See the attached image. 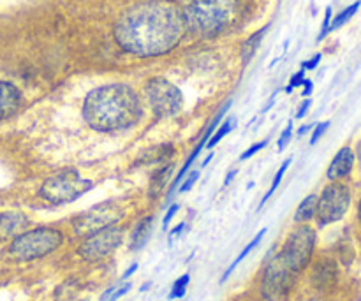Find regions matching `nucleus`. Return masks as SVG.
Masks as SVG:
<instances>
[{
	"instance_id": "f257e3e1",
	"label": "nucleus",
	"mask_w": 361,
	"mask_h": 301,
	"mask_svg": "<svg viewBox=\"0 0 361 301\" xmlns=\"http://www.w3.org/2000/svg\"><path fill=\"white\" fill-rule=\"evenodd\" d=\"M185 21L180 9L167 0H146L120 16L115 41L130 55L150 58L164 55L182 41Z\"/></svg>"
},
{
	"instance_id": "f03ea898",
	"label": "nucleus",
	"mask_w": 361,
	"mask_h": 301,
	"mask_svg": "<svg viewBox=\"0 0 361 301\" xmlns=\"http://www.w3.org/2000/svg\"><path fill=\"white\" fill-rule=\"evenodd\" d=\"M83 120L97 132H117L136 125L143 106L135 88L126 83H110L90 90L83 101Z\"/></svg>"
},
{
	"instance_id": "7ed1b4c3",
	"label": "nucleus",
	"mask_w": 361,
	"mask_h": 301,
	"mask_svg": "<svg viewBox=\"0 0 361 301\" xmlns=\"http://www.w3.org/2000/svg\"><path fill=\"white\" fill-rule=\"evenodd\" d=\"M242 0H191L183 14L185 29L199 36H216L238 18Z\"/></svg>"
},
{
	"instance_id": "20e7f679",
	"label": "nucleus",
	"mask_w": 361,
	"mask_h": 301,
	"mask_svg": "<svg viewBox=\"0 0 361 301\" xmlns=\"http://www.w3.org/2000/svg\"><path fill=\"white\" fill-rule=\"evenodd\" d=\"M64 240V232L58 228L41 226V228L21 232L20 237L14 238L8 247V254L18 263H29L58 250Z\"/></svg>"
},
{
	"instance_id": "39448f33",
	"label": "nucleus",
	"mask_w": 361,
	"mask_h": 301,
	"mask_svg": "<svg viewBox=\"0 0 361 301\" xmlns=\"http://www.w3.org/2000/svg\"><path fill=\"white\" fill-rule=\"evenodd\" d=\"M95 187V183L83 178L76 169H62L55 175L48 176L39 189V195L49 204L73 203L89 191Z\"/></svg>"
},
{
	"instance_id": "423d86ee",
	"label": "nucleus",
	"mask_w": 361,
	"mask_h": 301,
	"mask_svg": "<svg viewBox=\"0 0 361 301\" xmlns=\"http://www.w3.org/2000/svg\"><path fill=\"white\" fill-rule=\"evenodd\" d=\"M316 231L310 226L300 224L289 232L279 257L291 273H298L307 268L316 248Z\"/></svg>"
},
{
	"instance_id": "0eeeda50",
	"label": "nucleus",
	"mask_w": 361,
	"mask_h": 301,
	"mask_svg": "<svg viewBox=\"0 0 361 301\" xmlns=\"http://www.w3.org/2000/svg\"><path fill=\"white\" fill-rule=\"evenodd\" d=\"M145 97L159 119H171L182 111L183 95L166 77H152L145 85Z\"/></svg>"
},
{
	"instance_id": "6e6552de",
	"label": "nucleus",
	"mask_w": 361,
	"mask_h": 301,
	"mask_svg": "<svg viewBox=\"0 0 361 301\" xmlns=\"http://www.w3.org/2000/svg\"><path fill=\"white\" fill-rule=\"evenodd\" d=\"M124 215H126V212H124V206L120 204V201H102V203L86 210L80 217H76L73 222V229L78 237L85 238L89 234H92V232L117 226L124 219Z\"/></svg>"
},
{
	"instance_id": "1a4fd4ad",
	"label": "nucleus",
	"mask_w": 361,
	"mask_h": 301,
	"mask_svg": "<svg viewBox=\"0 0 361 301\" xmlns=\"http://www.w3.org/2000/svg\"><path fill=\"white\" fill-rule=\"evenodd\" d=\"M351 206V191L345 187L344 183L333 182L326 185L317 195V206H316V217L317 222L321 226L333 224L344 219Z\"/></svg>"
},
{
	"instance_id": "9d476101",
	"label": "nucleus",
	"mask_w": 361,
	"mask_h": 301,
	"mask_svg": "<svg viewBox=\"0 0 361 301\" xmlns=\"http://www.w3.org/2000/svg\"><path fill=\"white\" fill-rule=\"evenodd\" d=\"M124 241V229L120 226H111V228L101 229L97 232H92L82 245L78 247V254L86 263H99V261L110 257Z\"/></svg>"
},
{
	"instance_id": "9b49d317",
	"label": "nucleus",
	"mask_w": 361,
	"mask_h": 301,
	"mask_svg": "<svg viewBox=\"0 0 361 301\" xmlns=\"http://www.w3.org/2000/svg\"><path fill=\"white\" fill-rule=\"evenodd\" d=\"M291 275L292 273L286 268L280 257H273L266 265V268H264L263 296L270 301L280 300L288 293L289 285H291Z\"/></svg>"
},
{
	"instance_id": "f8f14e48",
	"label": "nucleus",
	"mask_w": 361,
	"mask_h": 301,
	"mask_svg": "<svg viewBox=\"0 0 361 301\" xmlns=\"http://www.w3.org/2000/svg\"><path fill=\"white\" fill-rule=\"evenodd\" d=\"M27 226H29V217L23 212L18 210L2 212L0 213V241L14 240L21 232H25Z\"/></svg>"
},
{
	"instance_id": "ddd939ff",
	"label": "nucleus",
	"mask_w": 361,
	"mask_h": 301,
	"mask_svg": "<svg viewBox=\"0 0 361 301\" xmlns=\"http://www.w3.org/2000/svg\"><path fill=\"white\" fill-rule=\"evenodd\" d=\"M21 92L16 85L9 82H0V120H5L16 113L21 106Z\"/></svg>"
},
{
	"instance_id": "4468645a",
	"label": "nucleus",
	"mask_w": 361,
	"mask_h": 301,
	"mask_svg": "<svg viewBox=\"0 0 361 301\" xmlns=\"http://www.w3.org/2000/svg\"><path fill=\"white\" fill-rule=\"evenodd\" d=\"M353 166H354V152L351 150L349 147H344L337 152L335 157H333L326 176H328L331 182H337V180H342L349 175Z\"/></svg>"
},
{
	"instance_id": "2eb2a0df",
	"label": "nucleus",
	"mask_w": 361,
	"mask_h": 301,
	"mask_svg": "<svg viewBox=\"0 0 361 301\" xmlns=\"http://www.w3.org/2000/svg\"><path fill=\"white\" fill-rule=\"evenodd\" d=\"M173 171H175V166H173V164H166V166L155 169L154 175H152L150 178V189H148L150 197H157V195L166 189Z\"/></svg>"
},
{
	"instance_id": "dca6fc26",
	"label": "nucleus",
	"mask_w": 361,
	"mask_h": 301,
	"mask_svg": "<svg viewBox=\"0 0 361 301\" xmlns=\"http://www.w3.org/2000/svg\"><path fill=\"white\" fill-rule=\"evenodd\" d=\"M152 224H154V217L152 215L139 220L135 232H132V237H130V250H139L148 241V237H150L152 232Z\"/></svg>"
},
{
	"instance_id": "f3484780",
	"label": "nucleus",
	"mask_w": 361,
	"mask_h": 301,
	"mask_svg": "<svg viewBox=\"0 0 361 301\" xmlns=\"http://www.w3.org/2000/svg\"><path fill=\"white\" fill-rule=\"evenodd\" d=\"M316 206H317V195L310 194L307 195L300 204H298L296 212H294V222L296 224H307L309 220L316 217Z\"/></svg>"
},
{
	"instance_id": "a211bd4d",
	"label": "nucleus",
	"mask_w": 361,
	"mask_h": 301,
	"mask_svg": "<svg viewBox=\"0 0 361 301\" xmlns=\"http://www.w3.org/2000/svg\"><path fill=\"white\" fill-rule=\"evenodd\" d=\"M266 231H268V229H266V228H263V229H261L259 232H257L256 237L252 238V241H251V243H248L247 247H245L244 250H242V252H240V256L236 257V259L233 261V263H231V266H229V268L226 269V273H224V275H222V278H220V282H226L227 278H229V275H231V273L235 272V269H236V266H238L240 263H242V261H244L245 257H247L248 254H251L252 250H254V248H256L257 245L261 243V240H263V238H264V234H266Z\"/></svg>"
},
{
	"instance_id": "6ab92c4d",
	"label": "nucleus",
	"mask_w": 361,
	"mask_h": 301,
	"mask_svg": "<svg viewBox=\"0 0 361 301\" xmlns=\"http://www.w3.org/2000/svg\"><path fill=\"white\" fill-rule=\"evenodd\" d=\"M266 30H268V25H266V27H263L261 30H257L256 34H252L247 41H245L244 48H242V58H244V64H247V62L251 60L252 57H254V53H256V49L259 48L261 39L264 37Z\"/></svg>"
},
{
	"instance_id": "aec40b11",
	"label": "nucleus",
	"mask_w": 361,
	"mask_h": 301,
	"mask_svg": "<svg viewBox=\"0 0 361 301\" xmlns=\"http://www.w3.org/2000/svg\"><path fill=\"white\" fill-rule=\"evenodd\" d=\"M235 125H236V119H235V117H229V119H227L226 122H222V125L217 127L216 132L211 134L210 141L207 143V147L208 148H213V147H216V145H219V143L222 141V139L226 138V136L229 134V132H231L233 129H235Z\"/></svg>"
},
{
	"instance_id": "412c9836",
	"label": "nucleus",
	"mask_w": 361,
	"mask_h": 301,
	"mask_svg": "<svg viewBox=\"0 0 361 301\" xmlns=\"http://www.w3.org/2000/svg\"><path fill=\"white\" fill-rule=\"evenodd\" d=\"M291 166V159H286L284 162H282V166L279 167V171H277V175L273 176V182H272V187L268 189V192H266V194H264V197L263 200H261V203H259V210L261 208L264 206V203H266V201L270 200V197H272L273 195V192L277 191V187H279L280 185V182H282V178H284V175H286V171H288V167Z\"/></svg>"
},
{
	"instance_id": "4be33fe9",
	"label": "nucleus",
	"mask_w": 361,
	"mask_h": 301,
	"mask_svg": "<svg viewBox=\"0 0 361 301\" xmlns=\"http://www.w3.org/2000/svg\"><path fill=\"white\" fill-rule=\"evenodd\" d=\"M360 5H361V2L358 0V2L351 4L349 8H345L344 11H342L340 14H337V16H335V20L331 21V25H329V30H337V29H340L342 25L347 23V21H349L351 18L354 16V14H356V11L360 9Z\"/></svg>"
},
{
	"instance_id": "5701e85b",
	"label": "nucleus",
	"mask_w": 361,
	"mask_h": 301,
	"mask_svg": "<svg viewBox=\"0 0 361 301\" xmlns=\"http://www.w3.org/2000/svg\"><path fill=\"white\" fill-rule=\"evenodd\" d=\"M129 289H130V282H126V284L113 285V287H110V289H108L104 294H102L101 301H115V300H118V298H122L124 294L129 293Z\"/></svg>"
},
{
	"instance_id": "b1692460",
	"label": "nucleus",
	"mask_w": 361,
	"mask_h": 301,
	"mask_svg": "<svg viewBox=\"0 0 361 301\" xmlns=\"http://www.w3.org/2000/svg\"><path fill=\"white\" fill-rule=\"evenodd\" d=\"M189 280H191V275L189 273H185V275H182V277L178 278V280L175 282V285H173V289H171L170 293V300H180V298L185 296V291H187V285H189Z\"/></svg>"
},
{
	"instance_id": "393cba45",
	"label": "nucleus",
	"mask_w": 361,
	"mask_h": 301,
	"mask_svg": "<svg viewBox=\"0 0 361 301\" xmlns=\"http://www.w3.org/2000/svg\"><path fill=\"white\" fill-rule=\"evenodd\" d=\"M198 178H199V169H196V171H191V173H187L185 178L182 180V183H180L176 191H178L180 194H185V192H189L192 187H194L196 182H198Z\"/></svg>"
},
{
	"instance_id": "a878e982",
	"label": "nucleus",
	"mask_w": 361,
	"mask_h": 301,
	"mask_svg": "<svg viewBox=\"0 0 361 301\" xmlns=\"http://www.w3.org/2000/svg\"><path fill=\"white\" fill-rule=\"evenodd\" d=\"M291 138H292V120L286 125V129L282 130V134L279 136V141H277V148H279V152H282L286 147H288V143L291 141Z\"/></svg>"
},
{
	"instance_id": "bb28decb",
	"label": "nucleus",
	"mask_w": 361,
	"mask_h": 301,
	"mask_svg": "<svg viewBox=\"0 0 361 301\" xmlns=\"http://www.w3.org/2000/svg\"><path fill=\"white\" fill-rule=\"evenodd\" d=\"M266 145H268V141H266V139H263V141L256 143V145H252L251 148H247V150H245L244 154L240 155V160H247V159H251L252 155L257 154V152H261V150H263V148H266Z\"/></svg>"
},
{
	"instance_id": "cd10ccee",
	"label": "nucleus",
	"mask_w": 361,
	"mask_h": 301,
	"mask_svg": "<svg viewBox=\"0 0 361 301\" xmlns=\"http://www.w3.org/2000/svg\"><path fill=\"white\" fill-rule=\"evenodd\" d=\"M303 82H305V71L301 69V71H298V73L291 77V82H289V85H288V88H286V92H288V94H291L292 90L296 88V86L303 85Z\"/></svg>"
},
{
	"instance_id": "c85d7f7f",
	"label": "nucleus",
	"mask_w": 361,
	"mask_h": 301,
	"mask_svg": "<svg viewBox=\"0 0 361 301\" xmlns=\"http://www.w3.org/2000/svg\"><path fill=\"white\" fill-rule=\"evenodd\" d=\"M329 25H331V8L326 9L325 21H323V29H321V34H319V36H317V41H321V39H325V37L328 36Z\"/></svg>"
},
{
	"instance_id": "c756f323",
	"label": "nucleus",
	"mask_w": 361,
	"mask_h": 301,
	"mask_svg": "<svg viewBox=\"0 0 361 301\" xmlns=\"http://www.w3.org/2000/svg\"><path fill=\"white\" fill-rule=\"evenodd\" d=\"M178 204H171L170 208H167V212H166V215H164V219H163V229L164 231H166L167 228H170V224H171V220H173V217L176 215V212H178Z\"/></svg>"
},
{
	"instance_id": "7c9ffc66",
	"label": "nucleus",
	"mask_w": 361,
	"mask_h": 301,
	"mask_svg": "<svg viewBox=\"0 0 361 301\" xmlns=\"http://www.w3.org/2000/svg\"><path fill=\"white\" fill-rule=\"evenodd\" d=\"M328 127H329V122L319 123V125L314 129V134H312V138H310V145H316V143L321 139V136L325 134L326 130H328Z\"/></svg>"
},
{
	"instance_id": "2f4dec72",
	"label": "nucleus",
	"mask_w": 361,
	"mask_h": 301,
	"mask_svg": "<svg viewBox=\"0 0 361 301\" xmlns=\"http://www.w3.org/2000/svg\"><path fill=\"white\" fill-rule=\"evenodd\" d=\"M310 104H312V101H310V99H305V101L301 102V106L298 108V111H296V119H303L305 115H307V111H309Z\"/></svg>"
},
{
	"instance_id": "473e14b6",
	"label": "nucleus",
	"mask_w": 361,
	"mask_h": 301,
	"mask_svg": "<svg viewBox=\"0 0 361 301\" xmlns=\"http://www.w3.org/2000/svg\"><path fill=\"white\" fill-rule=\"evenodd\" d=\"M321 62V53H317L316 57L314 58H310L309 62H303V71L307 69V71H312V69H316L317 67V64H319Z\"/></svg>"
},
{
	"instance_id": "72a5a7b5",
	"label": "nucleus",
	"mask_w": 361,
	"mask_h": 301,
	"mask_svg": "<svg viewBox=\"0 0 361 301\" xmlns=\"http://www.w3.org/2000/svg\"><path fill=\"white\" fill-rule=\"evenodd\" d=\"M183 228H185V224H178V226H176V228L170 232V237H167V243H170V245L173 243V241H175V237H178L180 232L183 231Z\"/></svg>"
},
{
	"instance_id": "f704fd0d",
	"label": "nucleus",
	"mask_w": 361,
	"mask_h": 301,
	"mask_svg": "<svg viewBox=\"0 0 361 301\" xmlns=\"http://www.w3.org/2000/svg\"><path fill=\"white\" fill-rule=\"evenodd\" d=\"M312 94V82L310 80H305L303 82V95L305 97H309Z\"/></svg>"
},
{
	"instance_id": "c9c22d12",
	"label": "nucleus",
	"mask_w": 361,
	"mask_h": 301,
	"mask_svg": "<svg viewBox=\"0 0 361 301\" xmlns=\"http://www.w3.org/2000/svg\"><path fill=\"white\" fill-rule=\"evenodd\" d=\"M136 269H138V263H135V265H130V266H129V269H127V272H126V273H124V277H122V282H124V280H127V278H129V277H130V275H132V273H135V272H136Z\"/></svg>"
},
{
	"instance_id": "e433bc0d",
	"label": "nucleus",
	"mask_w": 361,
	"mask_h": 301,
	"mask_svg": "<svg viewBox=\"0 0 361 301\" xmlns=\"http://www.w3.org/2000/svg\"><path fill=\"white\" fill-rule=\"evenodd\" d=\"M236 175H238V169H231V171L227 173L226 180H224V185H229L233 182V178H236Z\"/></svg>"
},
{
	"instance_id": "4c0bfd02",
	"label": "nucleus",
	"mask_w": 361,
	"mask_h": 301,
	"mask_svg": "<svg viewBox=\"0 0 361 301\" xmlns=\"http://www.w3.org/2000/svg\"><path fill=\"white\" fill-rule=\"evenodd\" d=\"M211 159H213V154H208V157L203 160V164H201V167H207V166H208V162H210Z\"/></svg>"
},
{
	"instance_id": "58836bf2",
	"label": "nucleus",
	"mask_w": 361,
	"mask_h": 301,
	"mask_svg": "<svg viewBox=\"0 0 361 301\" xmlns=\"http://www.w3.org/2000/svg\"><path fill=\"white\" fill-rule=\"evenodd\" d=\"M309 129H310V125H303L300 130H298V136H303L305 132H307V130H309Z\"/></svg>"
},
{
	"instance_id": "ea45409f",
	"label": "nucleus",
	"mask_w": 361,
	"mask_h": 301,
	"mask_svg": "<svg viewBox=\"0 0 361 301\" xmlns=\"http://www.w3.org/2000/svg\"><path fill=\"white\" fill-rule=\"evenodd\" d=\"M358 220H360V226H361V200L360 204H358Z\"/></svg>"
},
{
	"instance_id": "a19ab883",
	"label": "nucleus",
	"mask_w": 361,
	"mask_h": 301,
	"mask_svg": "<svg viewBox=\"0 0 361 301\" xmlns=\"http://www.w3.org/2000/svg\"><path fill=\"white\" fill-rule=\"evenodd\" d=\"M358 159H360V162H361V143L358 145Z\"/></svg>"
},
{
	"instance_id": "79ce46f5",
	"label": "nucleus",
	"mask_w": 361,
	"mask_h": 301,
	"mask_svg": "<svg viewBox=\"0 0 361 301\" xmlns=\"http://www.w3.org/2000/svg\"><path fill=\"white\" fill-rule=\"evenodd\" d=\"M150 285H152V282H148V284H145V285H143V287H141V291H146V289H148V287H150Z\"/></svg>"
}]
</instances>
